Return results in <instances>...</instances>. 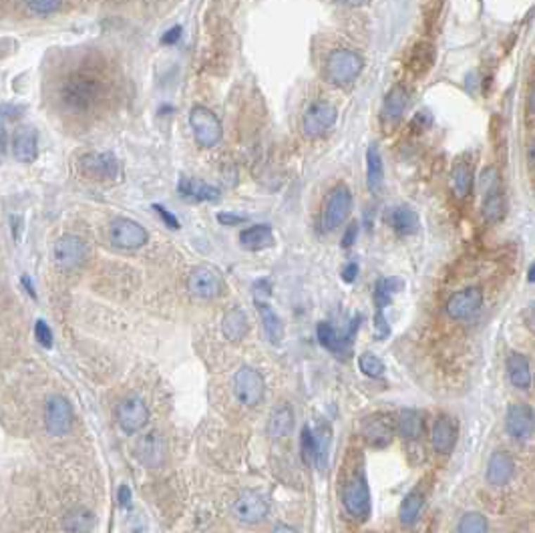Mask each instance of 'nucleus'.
<instances>
[{"label": "nucleus", "instance_id": "obj_1", "mask_svg": "<svg viewBox=\"0 0 535 533\" xmlns=\"http://www.w3.org/2000/svg\"><path fill=\"white\" fill-rule=\"evenodd\" d=\"M58 97L65 111L89 113L105 97V83L91 70H75L63 81Z\"/></svg>", "mask_w": 535, "mask_h": 533}, {"label": "nucleus", "instance_id": "obj_2", "mask_svg": "<svg viewBox=\"0 0 535 533\" xmlns=\"http://www.w3.org/2000/svg\"><path fill=\"white\" fill-rule=\"evenodd\" d=\"M363 67H365V61L358 53H354L351 49H336L326 61V77L330 83L346 87L358 79Z\"/></svg>", "mask_w": 535, "mask_h": 533}, {"label": "nucleus", "instance_id": "obj_3", "mask_svg": "<svg viewBox=\"0 0 535 533\" xmlns=\"http://www.w3.org/2000/svg\"><path fill=\"white\" fill-rule=\"evenodd\" d=\"M479 189H481V194H483L481 213H483L485 222H489V224L501 222V220L505 218L507 203L495 169L487 168L481 173V177H479Z\"/></svg>", "mask_w": 535, "mask_h": 533}, {"label": "nucleus", "instance_id": "obj_4", "mask_svg": "<svg viewBox=\"0 0 535 533\" xmlns=\"http://www.w3.org/2000/svg\"><path fill=\"white\" fill-rule=\"evenodd\" d=\"M264 393H266V380L256 368L241 366L234 375V394H236L239 405L256 407L262 403Z\"/></svg>", "mask_w": 535, "mask_h": 533}, {"label": "nucleus", "instance_id": "obj_5", "mask_svg": "<svg viewBox=\"0 0 535 533\" xmlns=\"http://www.w3.org/2000/svg\"><path fill=\"white\" fill-rule=\"evenodd\" d=\"M189 127L194 131L197 145L201 147H215L224 135L220 119L203 105H196L189 111Z\"/></svg>", "mask_w": 535, "mask_h": 533}, {"label": "nucleus", "instance_id": "obj_6", "mask_svg": "<svg viewBox=\"0 0 535 533\" xmlns=\"http://www.w3.org/2000/svg\"><path fill=\"white\" fill-rule=\"evenodd\" d=\"M352 211V194L346 185H336L324 203L322 227L324 232H334L336 227L346 222Z\"/></svg>", "mask_w": 535, "mask_h": 533}, {"label": "nucleus", "instance_id": "obj_7", "mask_svg": "<svg viewBox=\"0 0 535 533\" xmlns=\"http://www.w3.org/2000/svg\"><path fill=\"white\" fill-rule=\"evenodd\" d=\"M338 111L334 105H330L326 101H316L310 105L302 117V131L308 139H318L334 127Z\"/></svg>", "mask_w": 535, "mask_h": 533}, {"label": "nucleus", "instance_id": "obj_8", "mask_svg": "<svg viewBox=\"0 0 535 533\" xmlns=\"http://www.w3.org/2000/svg\"><path fill=\"white\" fill-rule=\"evenodd\" d=\"M147 422H149V407L141 396L131 394V396H127L119 403L117 425L123 433L135 435V433H139L141 429H145Z\"/></svg>", "mask_w": 535, "mask_h": 533}, {"label": "nucleus", "instance_id": "obj_9", "mask_svg": "<svg viewBox=\"0 0 535 533\" xmlns=\"http://www.w3.org/2000/svg\"><path fill=\"white\" fill-rule=\"evenodd\" d=\"M109 239L119 250H139L147 244L149 234L141 224L129 218H119L109 225Z\"/></svg>", "mask_w": 535, "mask_h": 533}, {"label": "nucleus", "instance_id": "obj_10", "mask_svg": "<svg viewBox=\"0 0 535 533\" xmlns=\"http://www.w3.org/2000/svg\"><path fill=\"white\" fill-rule=\"evenodd\" d=\"M44 425L49 435L65 437L73 427V407L61 394H51L44 405Z\"/></svg>", "mask_w": 535, "mask_h": 533}, {"label": "nucleus", "instance_id": "obj_11", "mask_svg": "<svg viewBox=\"0 0 535 533\" xmlns=\"http://www.w3.org/2000/svg\"><path fill=\"white\" fill-rule=\"evenodd\" d=\"M234 518L244 523V525H256V523H262V521L268 518V511H270V506H268V499L258 491H244L239 495L238 499L234 501Z\"/></svg>", "mask_w": 535, "mask_h": 533}, {"label": "nucleus", "instance_id": "obj_12", "mask_svg": "<svg viewBox=\"0 0 535 533\" xmlns=\"http://www.w3.org/2000/svg\"><path fill=\"white\" fill-rule=\"evenodd\" d=\"M79 171L89 180L107 182L119 175V161L109 151H95V153L83 155L79 159Z\"/></svg>", "mask_w": 535, "mask_h": 533}, {"label": "nucleus", "instance_id": "obj_13", "mask_svg": "<svg viewBox=\"0 0 535 533\" xmlns=\"http://www.w3.org/2000/svg\"><path fill=\"white\" fill-rule=\"evenodd\" d=\"M187 290L197 300H211L222 292V276L211 266L194 268L187 276Z\"/></svg>", "mask_w": 535, "mask_h": 533}, {"label": "nucleus", "instance_id": "obj_14", "mask_svg": "<svg viewBox=\"0 0 535 533\" xmlns=\"http://www.w3.org/2000/svg\"><path fill=\"white\" fill-rule=\"evenodd\" d=\"M342 503H344V509L356 520L365 521L370 515V489H368L366 479L363 475L354 477L344 487Z\"/></svg>", "mask_w": 535, "mask_h": 533}, {"label": "nucleus", "instance_id": "obj_15", "mask_svg": "<svg viewBox=\"0 0 535 533\" xmlns=\"http://www.w3.org/2000/svg\"><path fill=\"white\" fill-rule=\"evenodd\" d=\"M55 264L61 270H75L87 260V244L79 236H63L56 239L55 250Z\"/></svg>", "mask_w": 535, "mask_h": 533}, {"label": "nucleus", "instance_id": "obj_16", "mask_svg": "<svg viewBox=\"0 0 535 533\" xmlns=\"http://www.w3.org/2000/svg\"><path fill=\"white\" fill-rule=\"evenodd\" d=\"M483 306V292L481 288L469 286L461 292H455L447 302V314L453 320H467Z\"/></svg>", "mask_w": 535, "mask_h": 533}, {"label": "nucleus", "instance_id": "obj_17", "mask_svg": "<svg viewBox=\"0 0 535 533\" xmlns=\"http://www.w3.org/2000/svg\"><path fill=\"white\" fill-rule=\"evenodd\" d=\"M507 435L515 441H529L534 435V410L527 405H511L505 415Z\"/></svg>", "mask_w": 535, "mask_h": 533}, {"label": "nucleus", "instance_id": "obj_18", "mask_svg": "<svg viewBox=\"0 0 535 533\" xmlns=\"http://www.w3.org/2000/svg\"><path fill=\"white\" fill-rule=\"evenodd\" d=\"M135 453H137V459L141 461V465H145L147 469H157L165 461L168 443L157 431H151V433L141 437L137 447H135Z\"/></svg>", "mask_w": 535, "mask_h": 533}, {"label": "nucleus", "instance_id": "obj_19", "mask_svg": "<svg viewBox=\"0 0 535 533\" xmlns=\"http://www.w3.org/2000/svg\"><path fill=\"white\" fill-rule=\"evenodd\" d=\"M366 441L374 447H386L394 435V419L391 415H372L363 425Z\"/></svg>", "mask_w": 535, "mask_h": 533}, {"label": "nucleus", "instance_id": "obj_20", "mask_svg": "<svg viewBox=\"0 0 535 533\" xmlns=\"http://www.w3.org/2000/svg\"><path fill=\"white\" fill-rule=\"evenodd\" d=\"M177 194L183 199L196 201V203H208V201H218L220 199V189L215 185L194 177H185L182 175L177 182Z\"/></svg>", "mask_w": 535, "mask_h": 533}, {"label": "nucleus", "instance_id": "obj_21", "mask_svg": "<svg viewBox=\"0 0 535 533\" xmlns=\"http://www.w3.org/2000/svg\"><path fill=\"white\" fill-rule=\"evenodd\" d=\"M384 222L393 227L398 236H413L419 232L421 220L417 215V211L408 206H393L384 213Z\"/></svg>", "mask_w": 535, "mask_h": 533}, {"label": "nucleus", "instance_id": "obj_22", "mask_svg": "<svg viewBox=\"0 0 535 533\" xmlns=\"http://www.w3.org/2000/svg\"><path fill=\"white\" fill-rule=\"evenodd\" d=\"M408 105V93L403 84H396L389 91V95L384 97L382 109H380V119L382 123L389 127L396 125L401 121V117L405 115Z\"/></svg>", "mask_w": 535, "mask_h": 533}, {"label": "nucleus", "instance_id": "obj_23", "mask_svg": "<svg viewBox=\"0 0 535 533\" xmlns=\"http://www.w3.org/2000/svg\"><path fill=\"white\" fill-rule=\"evenodd\" d=\"M457 425L455 421L443 415L439 417L433 425V433H431V443H433V449L439 453V455H449L451 451L455 449V443H457Z\"/></svg>", "mask_w": 535, "mask_h": 533}, {"label": "nucleus", "instance_id": "obj_24", "mask_svg": "<svg viewBox=\"0 0 535 533\" xmlns=\"http://www.w3.org/2000/svg\"><path fill=\"white\" fill-rule=\"evenodd\" d=\"M515 465L511 455L505 451H497L493 453L489 463H487V483L493 487H503L513 477Z\"/></svg>", "mask_w": 535, "mask_h": 533}, {"label": "nucleus", "instance_id": "obj_25", "mask_svg": "<svg viewBox=\"0 0 535 533\" xmlns=\"http://www.w3.org/2000/svg\"><path fill=\"white\" fill-rule=\"evenodd\" d=\"M239 244L244 250H250V252L266 250V248L274 246V232L268 224L250 225L239 234Z\"/></svg>", "mask_w": 535, "mask_h": 533}, {"label": "nucleus", "instance_id": "obj_26", "mask_svg": "<svg viewBox=\"0 0 535 533\" xmlns=\"http://www.w3.org/2000/svg\"><path fill=\"white\" fill-rule=\"evenodd\" d=\"M256 308H258V314H260V320H262V328H264V334L266 338L274 344V346H280L282 340H284V322L278 316V312L270 306V302H256Z\"/></svg>", "mask_w": 535, "mask_h": 533}, {"label": "nucleus", "instance_id": "obj_27", "mask_svg": "<svg viewBox=\"0 0 535 533\" xmlns=\"http://www.w3.org/2000/svg\"><path fill=\"white\" fill-rule=\"evenodd\" d=\"M366 185L372 196H379L384 187V165L377 145L366 149Z\"/></svg>", "mask_w": 535, "mask_h": 533}, {"label": "nucleus", "instance_id": "obj_28", "mask_svg": "<svg viewBox=\"0 0 535 533\" xmlns=\"http://www.w3.org/2000/svg\"><path fill=\"white\" fill-rule=\"evenodd\" d=\"M14 157L23 163H32L37 159V135L30 127H23L16 131L13 143Z\"/></svg>", "mask_w": 535, "mask_h": 533}, {"label": "nucleus", "instance_id": "obj_29", "mask_svg": "<svg viewBox=\"0 0 535 533\" xmlns=\"http://www.w3.org/2000/svg\"><path fill=\"white\" fill-rule=\"evenodd\" d=\"M507 375L515 389L527 391L531 387V368L523 354H511L507 358Z\"/></svg>", "mask_w": 535, "mask_h": 533}, {"label": "nucleus", "instance_id": "obj_30", "mask_svg": "<svg viewBox=\"0 0 535 533\" xmlns=\"http://www.w3.org/2000/svg\"><path fill=\"white\" fill-rule=\"evenodd\" d=\"M222 332L229 342H239L248 334V316L241 308H232L225 312L222 320Z\"/></svg>", "mask_w": 535, "mask_h": 533}, {"label": "nucleus", "instance_id": "obj_31", "mask_svg": "<svg viewBox=\"0 0 535 533\" xmlns=\"http://www.w3.org/2000/svg\"><path fill=\"white\" fill-rule=\"evenodd\" d=\"M95 527V513L87 507H75L63 518V529L67 533H89Z\"/></svg>", "mask_w": 535, "mask_h": 533}, {"label": "nucleus", "instance_id": "obj_32", "mask_svg": "<svg viewBox=\"0 0 535 533\" xmlns=\"http://www.w3.org/2000/svg\"><path fill=\"white\" fill-rule=\"evenodd\" d=\"M473 187V171L469 163H457L451 171V192L457 199H465Z\"/></svg>", "mask_w": 535, "mask_h": 533}, {"label": "nucleus", "instance_id": "obj_33", "mask_svg": "<svg viewBox=\"0 0 535 533\" xmlns=\"http://www.w3.org/2000/svg\"><path fill=\"white\" fill-rule=\"evenodd\" d=\"M294 427V413L290 405H278L274 408L272 417H270V435L272 437H286Z\"/></svg>", "mask_w": 535, "mask_h": 533}, {"label": "nucleus", "instance_id": "obj_34", "mask_svg": "<svg viewBox=\"0 0 535 533\" xmlns=\"http://www.w3.org/2000/svg\"><path fill=\"white\" fill-rule=\"evenodd\" d=\"M405 288V282L401 278H394V276H389V278H382V280L377 284V292H374V302H377V310L379 312H384V308L393 302V296L396 292H401Z\"/></svg>", "mask_w": 535, "mask_h": 533}, {"label": "nucleus", "instance_id": "obj_35", "mask_svg": "<svg viewBox=\"0 0 535 533\" xmlns=\"http://www.w3.org/2000/svg\"><path fill=\"white\" fill-rule=\"evenodd\" d=\"M422 503H424V499H422L421 493L417 491L408 493L407 497L403 499L401 509H398V520H401V523L405 527L413 525L415 521L419 520V515H421L422 511Z\"/></svg>", "mask_w": 535, "mask_h": 533}, {"label": "nucleus", "instance_id": "obj_36", "mask_svg": "<svg viewBox=\"0 0 535 533\" xmlns=\"http://www.w3.org/2000/svg\"><path fill=\"white\" fill-rule=\"evenodd\" d=\"M398 431L407 439H417L422 433V417L415 408H405L398 415Z\"/></svg>", "mask_w": 535, "mask_h": 533}, {"label": "nucleus", "instance_id": "obj_37", "mask_svg": "<svg viewBox=\"0 0 535 533\" xmlns=\"http://www.w3.org/2000/svg\"><path fill=\"white\" fill-rule=\"evenodd\" d=\"M358 368L363 370V375L370 377V379H380L384 377V363L380 360L374 352H363L358 356Z\"/></svg>", "mask_w": 535, "mask_h": 533}, {"label": "nucleus", "instance_id": "obj_38", "mask_svg": "<svg viewBox=\"0 0 535 533\" xmlns=\"http://www.w3.org/2000/svg\"><path fill=\"white\" fill-rule=\"evenodd\" d=\"M300 451H302V459L306 465H316L318 459V443H316V435L312 433L310 427L302 429V439H300Z\"/></svg>", "mask_w": 535, "mask_h": 533}, {"label": "nucleus", "instance_id": "obj_39", "mask_svg": "<svg viewBox=\"0 0 535 533\" xmlns=\"http://www.w3.org/2000/svg\"><path fill=\"white\" fill-rule=\"evenodd\" d=\"M459 533H489V523L485 515L477 511H469L459 521Z\"/></svg>", "mask_w": 535, "mask_h": 533}, {"label": "nucleus", "instance_id": "obj_40", "mask_svg": "<svg viewBox=\"0 0 535 533\" xmlns=\"http://www.w3.org/2000/svg\"><path fill=\"white\" fill-rule=\"evenodd\" d=\"M316 337H318V340H320V344H322L324 349H328V351L338 352L344 346V342L340 340L336 330L328 322H320L316 326Z\"/></svg>", "mask_w": 535, "mask_h": 533}, {"label": "nucleus", "instance_id": "obj_41", "mask_svg": "<svg viewBox=\"0 0 535 533\" xmlns=\"http://www.w3.org/2000/svg\"><path fill=\"white\" fill-rule=\"evenodd\" d=\"M431 63H433V49H431V44H419V46L413 51V55H410L408 67L415 70L417 65H422L421 70L424 73V70H429Z\"/></svg>", "mask_w": 535, "mask_h": 533}, {"label": "nucleus", "instance_id": "obj_42", "mask_svg": "<svg viewBox=\"0 0 535 533\" xmlns=\"http://www.w3.org/2000/svg\"><path fill=\"white\" fill-rule=\"evenodd\" d=\"M27 4L32 13L46 16V14L56 13V11L61 8L63 0H27Z\"/></svg>", "mask_w": 535, "mask_h": 533}, {"label": "nucleus", "instance_id": "obj_43", "mask_svg": "<svg viewBox=\"0 0 535 533\" xmlns=\"http://www.w3.org/2000/svg\"><path fill=\"white\" fill-rule=\"evenodd\" d=\"M34 338L42 349H53V332H51V326L44 320L34 322Z\"/></svg>", "mask_w": 535, "mask_h": 533}, {"label": "nucleus", "instance_id": "obj_44", "mask_svg": "<svg viewBox=\"0 0 535 533\" xmlns=\"http://www.w3.org/2000/svg\"><path fill=\"white\" fill-rule=\"evenodd\" d=\"M252 292L253 302H266V300H270V282H268L266 278L256 280L252 286Z\"/></svg>", "mask_w": 535, "mask_h": 533}, {"label": "nucleus", "instance_id": "obj_45", "mask_svg": "<svg viewBox=\"0 0 535 533\" xmlns=\"http://www.w3.org/2000/svg\"><path fill=\"white\" fill-rule=\"evenodd\" d=\"M151 208H153V210L157 211V213H159V218L163 220V224L168 225V227H171V230H180V220H177V218H175V215H173L171 211L165 210V208H163L161 203H153Z\"/></svg>", "mask_w": 535, "mask_h": 533}, {"label": "nucleus", "instance_id": "obj_46", "mask_svg": "<svg viewBox=\"0 0 535 533\" xmlns=\"http://www.w3.org/2000/svg\"><path fill=\"white\" fill-rule=\"evenodd\" d=\"M215 220L222 225H238L246 222L244 215H239V213H229V211H220V213L215 215Z\"/></svg>", "mask_w": 535, "mask_h": 533}, {"label": "nucleus", "instance_id": "obj_47", "mask_svg": "<svg viewBox=\"0 0 535 533\" xmlns=\"http://www.w3.org/2000/svg\"><path fill=\"white\" fill-rule=\"evenodd\" d=\"M356 236H358V224L352 222V224L346 227L344 236H342V248H351L352 244L356 242Z\"/></svg>", "mask_w": 535, "mask_h": 533}, {"label": "nucleus", "instance_id": "obj_48", "mask_svg": "<svg viewBox=\"0 0 535 533\" xmlns=\"http://www.w3.org/2000/svg\"><path fill=\"white\" fill-rule=\"evenodd\" d=\"M182 32H183V28L180 27V25H177V27L169 28L168 32L161 37V44H175V42L182 39Z\"/></svg>", "mask_w": 535, "mask_h": 533}, {"label": "nucleus", "instance_id": "obj_49", "mask_svg": "<svg viewBox=\"0 0 535 533\" xmlns=\"http://www.w3.org/2000/svg\"><path fill=\"white\" fill-rule=\"evenodd\" d=\"M356 276H358V264L356 262L346 264L344 270H342V280L346 282V284H352V282L356 280Z\"/></svg>", "mask_w": 535, "mask_h": 533}, {"label": "nucleus", "instance_id": "obj_50", "mask_svg": "<svg viewBox=\"0 0 535 533\" xmlns=\"http://www.w3.org/2000/svg\"><path fill=\"white\" fill-rule=\"evenodd\" d=\"M117 501H119V506L121 507L131 506V489H129L127 485H121V487H119V491H117Z\"/></svg>", "mask_w": 535, "mask_h": 533}, {"label": "nucleus", "instance_id": "obj_51", "mask_svg": "<svg viewBox=\"0 0 535 533\" xmlns=\"http://www.w3.org/2000/svg\"><path fill=\"white\" fill-rule=\"evenodd\" d=\"M23 286L27 288L28 296L37 300V292H34V288H32V284H30V278H28V276H23Z\"/></svg>", "mask_w": 535, "mask_h": 533}, {"label": "nucleus", "instance_id": "obj_52", "mask_svg": "<svg viewBox=\"0 0 535 533\" xmlns=\"http://www.w3.org/2000/svg\"><path fill=\"white\" fill-rule=\"evenodd\" d=\"M4 149H6V133H4V127L0 121V155H4Z\"/></svg>", "mask_w": 535, "mask_h": 533}, {"label": "nucleus", "instance_id": "obj_53", "mask_svg": "<svg viewBox=\"0 0 535 533\" xmlns=\"http://www.w3.org/2000/svg\"><path fill=\"white\" fill-rule=\"evenodd\" d=\"M336 2L344 4V6H363L368 0H336Z\"/></svg>", "mask_w": 535, "mask_h": 533}, {"label": "nucleus", "instance_id": "obj_54", "mask_svg": "<svg viewBox=\"0 0 535 533\" xmlns=\"http://www.w3.org/2000/svg\"><path fill=\"white\" fill-rule=\"evenodd\" d=\"M272 533H298L294 527H290V525H276Z\"/></svg>", "mask_w": 535, "mask_h": 533}, {"label": "nucleus", "instance_id": "obj_55", "mask_svg": "<svg viewBox=\"0 0 535 533\" xmlns=\"http://www.w3.org/2000/svg\"><path fill=\"white\" fill-rule=\"evenodd\" d=\"M527 280H529V282H531V284H534V280H535V268H534V266L529 268V274H527Z\"/></svg>", "mask_w": 535, "mask_h": 533}]
</instances>
